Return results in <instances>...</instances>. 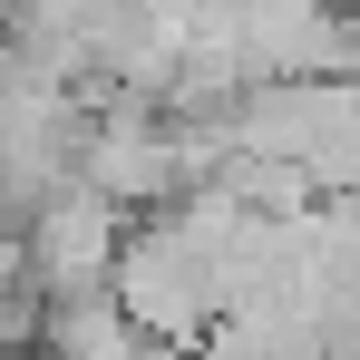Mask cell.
Returning a JSON list of instances; mask_svg holds the SVG:
<instances>
[{
    "label": "cell",
    "mask_w": 360,
    "mask_h": 360,
    "mask_svg": "<svg viewBox=\"0 0 360 360\" xmlns=\"http://www.w3.org/2000/svg\"><path fill=\"white\" fill-rule=\"evenodd\" d=\"M127 243V205L98 195L88 176H59L49 195H30V224H20V283L30 292H88L108 283Z\"/></svg>",
    "instance_id": "6da1fadb"
}]
</instances>
